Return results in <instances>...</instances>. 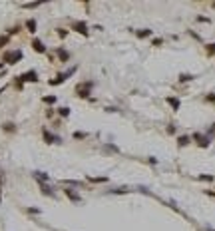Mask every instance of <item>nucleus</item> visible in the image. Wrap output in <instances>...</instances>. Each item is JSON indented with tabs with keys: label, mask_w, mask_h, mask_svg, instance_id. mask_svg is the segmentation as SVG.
<instances>
[{
	"label": "nucleus",
	"mask_w": 215,
	"mask_h": 231,
	"mask_svg": "<svg viewBox=\"0 0 215 231\" xmlns=\"http://www.w3.org/2000/svg\"><path fill=\"white\" fill-rule=\"evenodd\" d=\"M72 28H74L76 32H80V34H84V36H88V26H86V22H72Z\"/></svg>",
	"instance_id": "0eeeda50"
},
{
	"label": "nucleus",
	"mask_w": 215,
	"mask_h": 231,
	"mask_svg": "<svg viewBox=\"0 0 215 231\" xmlns=\"http://www.w3.org/2000/svg\"><path fill=\"white\" fill-rule=\"evenodd\" d=\"M22 82H38V74L34 70H30V72H24L20 76H16V86L22 88Z\"/></svg>",
	"instance_id": "f257e3e1"
},
{
	"label": "nucleus",
	"mask_w": 215,
	"mask_h": 231,
	"mask_svg": "<svg viewBox=\"0 0 215 231\" xmlns=\"http://www.w3.org/2000/svg\"><path fill=\"white\" fill-rule=\"evenodd\" d=\"M44 102H46V104H56V96H46Z\"/></svg>",
	"instance_id": "412c9836"
},
{
	"label": "nucleus",
	"mask_w": 215,
	"mask_h": 231,
	"mask_svg": "<svg viewBox=\"0 0 215 231\" xmlns=\"http://www.w3.org/2000/svg\"><path fill=\"white\" fill-rule=\"evenodd\" d=\"M40 189H42V193H44V195H48V197H54V195H56V193L52 191V187H48L46 183H40Z\"/></svg>",
	"instance_id": "f8f14e48"
},
{
	"label": "nucleus",
	"mask_w": 215,
	"mask_h": 231,
	"mask_svg": "<svg viewBox=\"0 0 215 231\" xmlns=\"http://www.w3.org/2000/svg\"><path fill=\"white\" fill-rule=\"evenodd\" d=\"M32 175H34V179H38L40 183H46V181H50V175H48V173H44V172H34Z\"/></svg>",
	"instance_id": "1a4fd4ad"
},
{
	"label": "nucleus",
	"mask_w": 215,
	"mask_h": 231,
	"mask_svg": "<svg viewBox=\"0 0 215 231\" xmlns=\"http://www.w3.org/2000/svg\"><path fill=\"white\" fill-rule=\"evenodd\" d=\"M74 72H76V66H74V68H70V70H68V72H64V74H58V76H56L54 80H50L48 84H50V86H58V84H62V82H66V80L70 78V76H72Z\"/></svg>",
	"instance_id": "7ed1b4c3"
},
{
	"label": "nucleus",
	"mask_w": 215,
	"mask_h": 231,
	"mask_svg": "<svg viewBox=\"0 0 215 231\" xmlns=\"http://www.w3.org/2000/svg\"><path fill=\"white\" fill-rule=\"evenodd\" d=\"M167 104H171V108H173L175 112L179 110V100L177 98H167Z\"/></svg>",
	"instance_id": "2eb2a0df"
},
{
	"label": "nucleus",
	"mask_w": 215,
	"mask_h": 231,
	"mask_svg": "<svg viewBox=\"0 0 215 231\" xmlns=\"http://www.w3.org/2000/svg\"><path fill=\"white\" fill-rule=\"evenodd\" d=\"M137 38H148V36H151V30H137Z\"/></svg>",
	"instance_id": "f3484780"
},
{
	"label": "nucleus",
	"mask_w": 215,
	"mask_h": 231,
	"mask_svg": "<svg viewBox=\"0 0 215 231\" xmlns=\"http://www.w3.org/2000/svg\"><path fill=\"white\" fill-rule=\"evenodd\" d=\"M26 30L30 34H36V20H34V18H28L26 20Z\"/></svg>",
	"instance_id": "9b49d317"
},
{
	"label": "nucleus",
	"mask_w": 215,
	"mask_h": 231,
	"mask_svg": "<svg viewBox=\"0 0 215 231\" xmlns=\"http://www.w3.org/2000/svg\"><path fill=\"white\" fill-rule=\"evenodd\" d=\"M92 86H94L92 82H84V84H80V86L76 88V92H78V96H80V98H88V96H90Z\"/></svg>",
	"instance_id": "39448f33"
},
{
	"label": "nucleus",
	"mask_w": 215,
	"mask_h": 231,
	"mask_svg": "<svg viewBox=\"0 0 215 231\" xmlns=\"http://www.w3.org/2000/svg\"><path fill=\"white\" fill-rule=\"evenodd\" d=\"M32 48H34V52H38V54H44L46 52V46H44V42L38 38H34L32 40Z\"/></svg>",
	"instance_id": "423d86ee"
},
{
	"label": "nucleus",
	"mask_w": 215,
	"mask_h": 231,
	"mask_svg": "<svg viewBox=\"0 0 215 231\" xmlns=\"http://www.w3.org/2000/svg\"><path fill=\"white\" fill-rule=\"evenodd\" d=\"M58 112H60V116H62V118H68V116H70V108H60Z\"/></svg>",
	"instance_id": "aec40b11"
},
{
	"label": "nucleus",
	"mask_w": 215,
	"mask_h": 231,
	"mask_svg": "<svg viewBox=\"0 0 215 231\" xmlns=\"http://www.w3.org/2000/svg\"><path fill=\"white\" fill-rule=\"evenodd\" d=\"M42 136H44V142H46V144H60L62 142V139L58 138V136H54L48 128H42Z\"/></svg>",
	"instance_id": "20e7f679"
},
{
	"label": "nucleus",
	"mask_w": 215,
	"mask_h": 231,
	"mask_svg": "<svg viewBox=\"0 0 215 231\" xmlns=\"http://www.w3.org/2000/svg\"><path fill=\"white\" fill-rule=\"evenodd\" d=\"M177 144H179V145H187L189 138H187V136H179V138H177Z\"/></svg>",
	"instance_id": "a211bd4d"
},
{
	"label": "nucleus",
	"mask_w": 215,
	"mask_h": 231,
	"mask_svg": "<svg viewBox=\"0 0 215 231\" xmlns=\"http://www.w3.org/2000/svg\"><path fill=\"white\" fill-rule=\"evenodd\" d=\"M74 138H76V139H84V138H88V133H84V132H76V133H74Z\"/></svg>",
	"instance_id": "4be33fe9"
},
{
	"label": "nucleus",
	"mask_w": 215,
	"mask_h": 231,
	"mask_svg": "<svg viewBox=\"0 0 215 231\" xmlns=\"http://www.w3.org/2000/svg\"><path fill=\"white\" fill-rule=\"evenodd\" d=\"M207 54L211 56V54H215V44H209V48H207Z\"/></svg>",
	"instance_id": "5701e85b"
},
{
	"label": "nucleus",
	"mask_w": 215,
	"mask_h": 231,
	"mask_svg": "<svg viewBox=\"0 0 215 231\" xmlns=\"http://www.w3.org/2000/svg\"><path fill=\"white\" fill-rule=\"evenodd\" d=\"M2 130H4V132H16V125L12 124V122H6V124H2Z\"/></svg>",
	"instance_id": "4468645a"
},
{
	"label": "nucleus",
	"mask_w": 215,
	"mask_h": 231,
	"mask_svg": "<svg viewBox=\"0 0 215 231\" xmlns=\"http://www.w3.org/2000/svg\"><path fill=\"white\" fill-rule=\"evenodd\" d=\"M205 100H207V102H215V96H207Z\"/></svg>",
	"instance_id": "393cba45"
},
{
	"label": "nucleus",
	"mask_w": 215,
	"mask_h": 231,
	"mask_svg": "<svg viewBox=\"0 0 215 231\" xmlns=\"http://www.w3.org/2000/svg\"><path fill=\"white\" fill-rule=\"evenodd\" d=\"M58 34H60L62 38H66V36H68V32H66V30H64V28H58Z\"/></svg>",
	"instance_id": "b1692460"
},
{
	"label": "nucleus",
	"mask_w": 215,
	"mask_h": 231,
	"mask_svg": "<svg viewBox=\"0 0 215 231\" xmlns=\"http://www.w3.org/2000/svg\"><path fill=\"white\" fill-rule=\"evenodd\" d=\"M8 42H10V38H8V34H2V36H0V50H2V48L6 46Z\"/></svg>",
	"instance_id": "dca6fc26"
},
{
	"label": "nucleus",
	"mask_w": 215,
	"mask_h": 231,
	"mask_svg": "<svg viewBox=\"0 0 215 231\" xmlns=\"http://www.w3.org/2000/svg\"><path fill=\"white\" fill-rule=\"evenodd\" d=\"M58 56H60V60H62V62H68V60H70V52L62 50V48H58Z\"/></svg>",
	"instance_id": "ddd939ff"
},
{
	"label": "nucleus",
	"mask_w": 215,
	"mask_h": 231,
	"mask_svg": "<svg viewBox=\"0 0 215 231\" xmlns=\"http://www.w3.org/2000/svg\"><path fill=\"white\" fill-rule=\"evenodd\" d=\"M193 139H195V142H197L199 145H203V147H205V145H209V139L205 138V136H201V133H195Z\"/></svg>",
	"instance_id": "9d476101"
},
{
	"label": "nucleus",
	"mask_w": 215,
	"mask_h": 231,
	"mask_svg": "<svg viewBox=\"0 0 215 231\" xmlns=\"http://www.w3.org/2000/svg\"><path fill=\"white\" fill-rule=\"evenodd\" d=\"M22 60V50H10V52H4V62L6 64H18Z\"/></svg>",
	"instance_id": "f03ea898"
},
{
	"label": "nucleus",
	"mask_w": 215,
	"mask_h": 231,
	"mask_svg": "<svg viewBox=\"0 0 215 231\" xmlns=\"http://www.w3.org/2000/svg\"><path fill=\"white\" fill-rule=\"evenodd\" d=\"M64 193H66V197L68 199H72V201H76V203H80L82 201V197H80V193H76V191H72V189H64Z\"/></svg>",
	"instance_id": "6e6552de"
},
{
	"label": "nucleus",
	"mask_w": 215,
	"mask_h": 231,
	"mask_svg": "<svg viewBox=\"0 0 215 231\" xmlns=\"http://www.w3.org/2000/svg\"><path fill=\"white\" fill-rule=\"evenodd\" d=\"M88 181H94V183H102V181H108V177H90V175H88Z\"/></svg>",
	"instance_id": "6ab92c4d"
}]
</instances>
